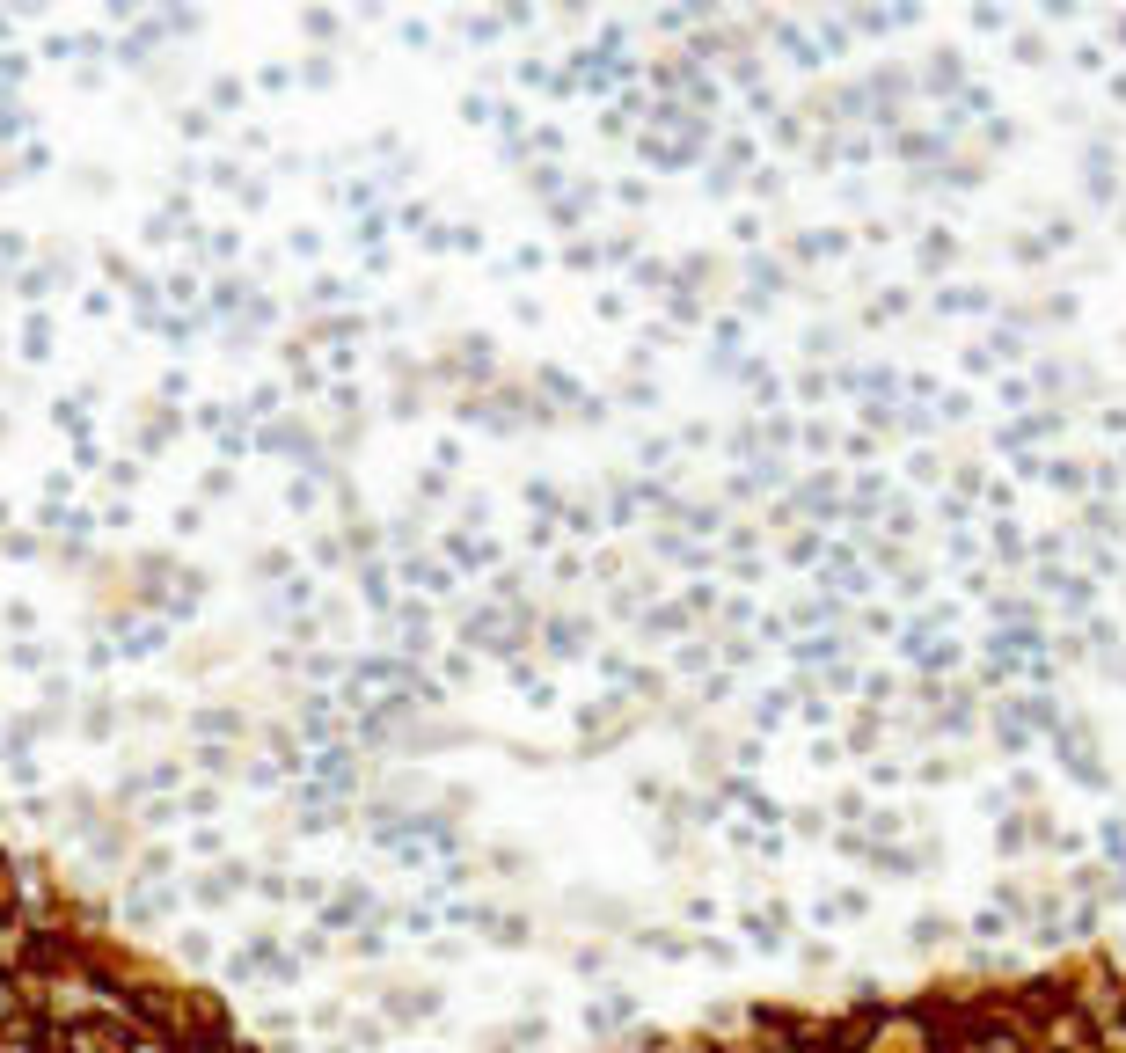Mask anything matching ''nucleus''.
I'll use <instances>...</instances> for the list:
<instances>
[{
	"instance_id": "f257e3e1",
	"label": "nucleus",
	"mask_w": 1126,
	"mask_h": 1053,
	"mask_svg": "<svg viewBox=\"0 0 1126 1053\" xmlns=\"http://www.w3.org/2000/svg\"><path fill=\"white\" fill-rule=\"evenodd\" d=\"M242 893H249V871H242V863H220L213 878H198V885H191V900H198V907H234Z\"/></svg>"
},
{
	"instance_id": "f03ea898",
	"label": "nucleus",
	"mask_w": 1126,
	"mask_h": 1053,
	"mask_svg": "<svg viewBox=\"0 0 1126 1053\" xmlns=\"http://www.w3.org/2000/svg\"><path fill=\"white\" fill-rule=\"evenodd\" d=\"M198 425H205V432H213V439H220V447H227V454H242V447H249V432H242V417H234L227 403H205V410H198Z\"/></svg>"
},
{
	"instance_id": "7ed1b4c3",
	"label": "nucleus",
	"mask_w": 1126,
	"mask_h": 1053,
	"mask_svg": "<svg viewBox=\"0 0 1126 1053\" xmlns=\"http://www.w3.org/2000/svg\"><path fill=\"white\" fill-rule=\"evenodd\" d=\"M183 425H176V417L169 410H154V417H139V454H161V447H169V439H176Z\"/></svg>"
},
{
	"instance_id": "20e7f679",
	"label": "nucleus",
	"mask_w": 1126,
	"mask_h": 1053,
	"mask_svg": "<svg viewBox=\"0 0 1126 1053\" xmlns=\"http://www.w3.org/2000/svg\"><path fill=\"white\" fill-rule=\"evenodd\" d=\"M585 651V622L571 615V622H549V659H578Z\"/></svg>"
},
{
	"instance_id": "39448f33",
	"label": "nucleus",
	"mask_w": 1126,
	"mask_h": 1053,
	"mask_svg": "<svg viewBox=\"0 0 1126 1053\" xmlns=\"http://www.w3.org/2000/svg\"><path fill=\"white\" fill-rule=\"evenodd\" d=\"M22 359H52V322H44V315L22 322Z\"/></svg>"
},
{
	"instance_id": "423d86ee",
	"label": "nucleus",
	"mask_w": 1126,
	"mask_h": 1053,
	"mask_svg": "<svg viewBox=\"0 0 1126 1053\" xmlns=\"http://www.w3.org/2000/svg\"><path fill=\"white\" fill-rule=\"evenodd\" d=\"M410 585H425V593H454V571H439V564H403Z\"/></svg>"
},
{
	"instance_id": "0eeeda50",
	"label": "nucleus",
	"mask_w": 1126,
	"mask_h": 1053,
	"mask_svg": "<svg viewBox=\"0 0 1126 1053\" xmlns=\"http://www.w3.org/2000/svg\"><path fill=\"white\" fill-rule=\"evenodd\" d=\"M125 651H132V659H147V651H161V622H154V629H147V622H139V629H132V637H125Z\"/></svg>"
},
{
	"instance_id": "6e6552de",
	"label": "nucleus",
	"mask_w": 1126,
	"mask_h": 1053,
	"mask_svg": "<svg viewBox=\"0 0 1126 1053\" xmlns=\"http://www.w3.org/2000/svg\"><path fill=\"white\" fill-rule=\"evenodd\" d=\"M315 300H322V308H344L351 286H344V278H315Z\"/></svg>"
},
{
	"instance_id": "1a4fd4ad",
	"label": "nucleus",
	"mask_w": 1126,
	"mask_h": 1053,
	"mask_svg": "<svg viewBox=\"0 0 1126 1053\" xmlns=\"http://www.w3.org/2000/svg\"><path fill=\"white\" fill-rule=\"evenodd\" d=\"M227 490H234L227 468H205V476H198V498H227Z\"/></svg>"
},
{
	"instance_id": "9d476101",
	"label": "nucleus",
	"mask_w": 1126,
	"mask_h": 1053,
	"mask_svg": "<svg viewBox=\"0 0 1126 1053\" xmlns=\"http://www.w3.org/2000/svg\"><path fill=\"white\" fill-rule=\"evenodd\" d=\"M198 768H205V776H227L234 761H227V746H205V754H198Z\"/></svg>"
},
{
	"instance_id": "9b49d317",
	"label": "nucleus",
	"mask_w": 1126,
	"mask_h": 1053,
	"mask_svg": "<svg viewBox=\"0 0 1126 1053\" xmlns=\"http://www.w3.org/2000/svg\"><path fill=\"white\" fill-rule=\"evenodd\" d=\"M8 659H15L22 673H37V666H44V644H15V651H8Z\"/></svg>"
},
{
	"instance_id": "f8f14e48",
	"label": "nucleus",
	"mask_w": 1126,
	"mask_h": 1053,
	"mask_svg": "<svg viewBox=\"0 0 1126 1053\" xmlns=\"http://www.w3.org/2000/svg\"><path fill=\"white\" fill-rule=\"evenodd\" d=\"M110 724H117V710H88V717H81V732H88V739H103Z\"/></svg>"
},
{
	"instance_id": "ddd939ff",
	"label": "nucleus",
	"mask_w": 1126,
	"mask_h": 1053,
	"mask_svg": "<svg viewBox=\"0 0 1126 1053\" xmlns=\"http://www.w3.org/2000/svg\"><path fill=\"white\" fill-rule=\"evenodd\" d=\"M22 132V110H0V139H15Z\"/></svg>"
},
{
	"instance_id": "4468645a",
	"label": "nucleus",
	"mask_w": 1126,
	"mask_h": 1053,
	"mask_svg": "<svg viewBox=\"0 0 1126 1053\" xmlns=\"http://www.w3.org/2000/svg\"><path fill=\"white\" fill-rule=\"evenodd\" d=\"M15 74H22V59H15V52H0V81H15Z\"/></svg>"
}]
</instances>
